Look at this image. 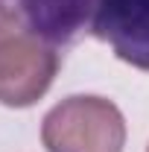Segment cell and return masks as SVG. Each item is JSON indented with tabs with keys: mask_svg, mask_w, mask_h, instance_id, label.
<instances>
[{
	"mask_svg": "<svg viewBox=\"0 0 149 152\" xmlns=\"http://www.w3.org/2000/svg\"><path fill=\"white\" fill-rule=\"evenodd\" d=\"M88 29L111 44L117 58L149 70V0H96Z\"/></svg>",
	"mask_w": 149,
	"mask_h": 152,
	"instance_id": "cell-3",
	"label": "cell"
},
{
	"mask_svg": "<svg viewBox=\"0 0 149 152\" xmlns=\"http://www.w3.org/2000/svg\"><path fill=\"white\" fill-rule=\"evenodd\" d=\"M56 44L20 26L0 41V102L9 108H26L50 91L58 73Z\"/></svg>",
	"mask_w": 149,
	"mask_h": 152,
	"instance_id": "cell-2",
	"label": "cell"
},
{
	"mask_svg": "<svg viewBox=\"0 0 149 152\" xmlns=\"http://www.w3.org/2000/svg\"><path fill=\"white\" fill-rule=\"evenodd\" d=\"M15 18L50 44H73L93 18L96 0H0Z\"/></svg>",
	"mask_w": 149,
	"mask_h": 152,
	"instance_id": "cell-4",
	"label": "cell"
},
{
	"mask_svg": "<svg viewBox=\"0 0 149 152\" xmlns=\"http://www.w3.org/2000/svg\"><path fill=\"white\" fill-rule=\"evenodd\" d=\"M41 143L47 152H123L126 120L111 99L76 94L47 111Z\"/></svg>",
	"mask_w": 149,
	"mask_h": 152,
	"instance_id": "cell-1",
	"label": "cell"
},
{
	"mask_svg": "<svg viewBox=\"0 0 149 152\" xmlns=\"http://www.w3.org/2000/svg\"><path fill=\"white\" fill-rule=\"evenodd\" d=\"M146 152H149V149H146Z\"/></svg>",
	"mask_w": 149,
	"mask_h": 152,
	"instance_id": "cell-6",
	"label": "cell"
},
{
	"mask_svg": "<svg viewBox=\"0 0 149 152\" xmlns=\"http://www.w3.org/2000/svg\"><path fill=\"white\" fill-rule=\"evenodd\" d=\"M20 26H23V23H20L9 9H3V6H0V41H3L6 35H12L15 29H20Z\"/></svg>",
	"mask_w": 149,
	"mask_h": 152,
	"instance_id": "cell-5",
	"label": "cell"
}]
</instances>
